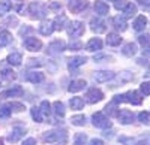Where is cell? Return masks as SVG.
<instances>
[{"mask_svg":"<svg viewBox=\"0 0 150 145\" xmlns=\"http://www.w3.org/2000/svg\"><path fill=\"white\" fill-rule=\"evenodd\" d=\"M104 99V93L96 88V87H92L89 88V91L86 93V100L89 102V103H96V102H101Z\"/></svg>","mask_w":150,"mask_h":145,"instance_id":"cell-6","label":"cell"},{"mask_svg":"<svg viewBox=\"0 0 150 145\" xmlns=\"http://www.w3.org/2000/svg\"><path fill=\"white\" fill-rule=\"evenodd\" d=\"M24 135V129L23 127H14L11 132V135L8 136V141L9 142H17L18 139H21Z\"/></svg>","mask_w":150,"mask_h":145,"instance_id":"cell-20","label":"cell"},{"mask_svg":"<svg viewBox=\"0 0 150 145\" xmlns=\"http://www.w3.org/2000/svg\"><path fill=\"white\" fill-rule=\"evenodd\" d=\"M86 85H87V82H86L84 79H74V81L69 84L68 91H71V93H77V91H80V90H84Z\"/></svg>","mask_w":150,"mask_h":145,"instance_id":"cell-13","label":"cell"},{"mask_svg":"<svg viewBox=\"0 0 150 145\" xmlns=\"http://www.w3.org/2000/svg\"><path fill=\"white\" fill-rule=\"evenodd\" d=\"M116 105H117V103H114V102H111L110 105H107V108H105V111H107V112H110V115H116V117H117L119 111L116 109Z\"/></svg>","mask_w":150,"mask_h":145,"instance_id":"cell-38","label":"cell"},{"mask_svg":"<svg viewBox=\"0 0 150 145\" xmlns=\"http://www.w3.org/2000/svg\"><path fill=\"white\" fill-rule=\"evenodd\" d=\"M11 42H12V34H11L8 30L0 32V48H3V46L9 45Z\"/></svg>","mask_w":150,"mask_h":145,"instance_id":"cell-24","label":"cell"},{"mask_svg":"<svg viewBox=\"0 0 150 145\" xmlns=\"http://www.w3.org/2000/svg\"><path fill=\"white\" fill-rule=\"evenodd\" d=\"M95 12L99 17H104V15H107L110 12V6L105 2H102V0H96L95 2Z\"/></svg>","mask_w":150,"mask_h":145,"instance_id":"cell-12","label":"cell"},{"mask_svg":"<svg viewBox=\"0 0 150 145\" xmlns=\"http://www.w3.org/2000/svg\"><path fill=\"white\" fill-rule=\"evenodd\" d=\"M114 78V74L112 72H108V70H98L95 72V79L98 82H108Z\"/></svg>","mask_w":150,"mask_h":145,"instance_id":"cell-10","label":"cell"},{"mask_svg":"<svg viewBox=\"0 0 150 145\" xmlns=\"http://www.w3.org/2000/svg\"><path fill=\"white\" fill-rule=\"evenodd\" d=\"M39 109H41V114H42L44 117H48L50 114H51V105H50L48 100H44V102L41 103V106H39Z\"/></svg>","mask_w":150,"mask_h":145,"instance_id":"cell-31","label":"cell"},{"mask_svg":"<svg viewBox=\"0 0 150 145\" xmlns=\"http://www.w3.org/2000/svg\"><path fill=\"white\" fill-rule=\"evenodd\" d=\"M126 6H128L126 0H116V2H114V8L116 9H125Z\"/></svg>","mask_w":150,"mask_h":145,"instance_id":"cell-42","label":"cell"},{"mask_svg":"<svg viewBox=\"0 0 150 145\" xmlns=\"http://www.w3.org/2000/svg\"><path fill=\"white\" fill-rule=\"evenodd\" d=\"M86 50L87 51H99V50H102V41L99 38L90 39L89 42H87V45H86Z\"/></svg>","mask_w":150,"mask_h":145,"instance_id":"cell-17","label":"cell"},{"mask_svg":"<svg viewBox=\"0 0 150 145\" xmlns=\"http://www.w3.org/2000/svg\"><path fill=\"white\" fill-rule=\"evenodd\" d=\"M8 106H9L11 111H15V112H21V111L26 109V106H24L23 103H20V102H11Z\"/></svg>","mask_w":150,"mask_h":145,"instance_id":"cell-34","label":"cell"},{"mask_svg":"<svg viewBox=\"0 0 150 145\" xmlns=\"http://www.w3.org/2000/svg\"><path fill=\"white\" fill-rule=\"evenodd\" d=\"M26 78L32 84H39L44 81V74H41V72H29Z\"/></svg>","mask_w":150,"mask_h":145,"instance_id":"cell-22","label":"cell"},{"mask_svg":"<svg viewBox=\"0 0 150 145\" xmlns=\"http://www.w3.org/2000/svg\"><path fill=\"white\" fill-rule=\"evenodd\" d=\"M112 2H116V0H112Z\"/></svg>","mask_w":150,"mask_h":145,"instance_id":"cell-53","label":"cell"},{"mask_svg":"<svg viewBox=\"0 0 150 145\" xmlns=\"http://www.w3.org/2000/svg\"><path fill=\"white\" fill-rule=\"evenodd\" d=\"M112 26H114V29L116 30H119V32H125L128 29V24H126V20H125L123 17H114L112 18Z\"/></svg>","mask_w":150,"mask_h":145,"instance_id":"cell-18","label":"cell"},{"mask_svg":"<svg viewBox=\"0 0 150 145\" xmlns=\"http://www.w3.org/2000/svg\"><path fill=\"white\" fill-rule=\"evenodd\" d=\"M147 26V18L144 15H140V17H137V20L134 21V30L137 32H141L144 30V27Z\"/></svg>","mask_w":150,"mask_h":145,"instance_id":"cell-23","label":"cell"},{"mask_svg":"<svg viewBox=\"0 0 150 145\" xmlns=\"http://www.w3.org/2000/svg\"><path fill=\"white\" fill-rule=\"evenodd\" d=\"M69 105H71L72 109L78 111V109H83V108H84V100L81 97H72L71 102H69Z\"/></svg>","mask_w":150,"mask_h":145,"instance_id":"cell-30","label":"cell"},{"mask_svg":"<svg viewBox=\"0 0 150 145\" xmlns=\"http://www.w3.org/2000/svg\"><path fill=\"white\" fill-rule=\"evenodd\" d=\"M135 145H147V142H146V139H141V141H138Z\"/></svg>","mask_w":150,"mask_h":145,"instance_id":"cell-50","label":"cell"},{"mask_svg":"<svg viewBox=\"0 0 150 145\" xmlns=\"http://www.w3.org/2000/svg\"><path fill=\"white\" fill-rule=\"evenodd\" d=\"M83 48V43L81 42H71V45H69V50H72V51H78V50H81Z\"/></svg>","mask_w":150,"mask_h":145,"instance_id":"cell-43","label":"cell"},{"mask_svg":"<svg viewBox=\"0 0 150 145\" xmlns=\"http://www.w3.org/2000/svg\"><path fill=\"white\" fill-rule=\"evenodd\" d=\"M138 120L143 124H150V112H140L138 114Z\"/></svg>","mask_w":150,"mask_h":145,"instance_id":"cell-37","label":"cell"},{"mask_svg":"<svg viewBox=\"0 0 150 145\" xmlns=\"http://www.w3.org/2000/svg\"><path fill=\"white\" fill-rule=\"evenodd\" d=\"M29 14L32 18H38V20H42L47 17V6L41 2H32L29 6Z\"/></svg>","mask_w":150,"mask_h":145,"instance_id":"cell-2","label":"cell"},{"mask_svg":"<svg viewBox=\"0 0 150 145\" xmlns=\"http://www.w3.org/2000/svg\"><path fill=\"white\" fill-rule=\"evenodd\" d=\"M140 90H141V93L144 96H150V82H143Z\"/></svg>","mask_w":150,"mask_h":145,"instance_id":"cell-41","label":"cell"},{"mask_svg":"<svg viewBox=\"0 0 150 145\" xmlns=\"http://www.w3.org/2000/svg\"><path fill=\"white\" fill-rule=\"evenodd\" d=\"M68 62H69V63H68L69 70H74V69H77V67L83 66V64L87 62V58H86V57H80V55H77V57H72V58H69Z\"/></svg>","mask_w":150,"mask_h":145,"instance_id":"cell-15","label":"cell"},{"mask_svg":"<svg viewBox=\"0 0 150 145\" xmlns=\"http://www.w3.org/2000/svg\"><path fill=\"white\" fill-rule=\"evenodd\" d=\"M41 64H44L42 60H35V58L29 60V66H41Z\"/></svg>","mask_w":150,"mask_h":145,"instance_id":"cell-45","label":"cell"},{"mask_svg":"<svg viewBox=\"0 0 150 145\" xmlns=\"http://www.w3.org/2000/svg\"><path fill=\"white\" fill-rule=\"evenodd\" d=\"M50 9H56V11H60L62 9V5L59 2H53L51 5H50Z\"/></svg>","mask_w":150,"mask_h":145,"instance_id":"cell-46","label":"cell"},{"mask_svg":"<svg viewBox=\"0 0 150 145\" xmlns=\"http://www.w3.org/2000/svg\"><path fill=\"white\" fill-rule=\"evenodd\" d=\"M92 121H93V126H95V127H99V129H107V127H111V121H110V118H107L102 112H96V114H93Z\"/></svg>","mask_w":150,"mask_h":145,"instance_id":"cell-4","label":"cell"},{"mask_svg":"<svg viewBox=\"0 0 150 145\" xmlns=\"http://www.w3.org/2000/svg\"><path fill=\"white\" fill-rule=\"evenodd\" d=\"M86 139H87V136H86L84 133H78L77 136H75L74 145H84V144H86Z\"/></svg>","mask_w":150,"mask_h":145,"instance_id":"cell-40","label":"cell"},{"mask_svg":"<svg viewBox=\"0 0 150 145\" xmlns=\"http://www.w3.org/2000/svg\"><path fill=\"white\" fill-rule=\"evenodd\" d=\"M60 133H63V132H47V133H44L42 139L44 142H57L60 141Z\"/></svg>","mask_w":150,"mask_h":145,"instance_id":"cell-21","label":"cell"},{"mask_svg":"<svg viewBox=\"0 0 150 145\" xmlns=\"http://www.w3.org/2000/svg\"><path fill=\"white\" fill-rule=\"evenodd\" d=\"M23 62V55L20 53H12L9 57H8V63L12 64V66H20Z\"/></svg>","mask_w":150,"mask_h":145,"instance_id":"cell-25","label":"cell"},{"mask_svg":"<svg viewBox=\"0 0 150 145\" xmlns=\"http://www.w3.org/2000/svg\"><path fill=\"white\" fill-rule=\"evenodd\" d=\"M0 145H3V139L2 138H0Z\"/></svg>","mask_w":150,"mask_h":145,"instance_id":"cell-52","label":"cell"},{"mask_svg":"<svg viewBox=\"0 0 150 145\" xmlns=\"http://www.w3.org/2000/svg\"><path fill=\"white\" fill-rule=\"evenodd\" d=\"M90 27H92V30H93L95 33H104V32L107 30L105 22H104L101 18H93V20L90 21Z\"/></svg>","mask_w":150,"mask_h":145,"instance_id":"cell-14","label":"cell"},{"mask_svg":"<svg viewBox=\"0 0 150 145\" xmlns=\"http://www.w3.org/2000/svg\"><path fill=\"white\" fill-rule=\"evenodd\" d=\"M89 145H104V142H102L101 139H92Z\"/></svg>","mask_w":150,"mask_h":145,"instance_id":"cell-49","label":"cell"},{"mask_svg":"<svg viewBox=\"0 0 150 145\" xmlns=\"http://www.w3.org/2000/svg\"><path fill=\"white\" fill-rule=\"evenodd\" d=\"M87 6H89L87 0H69L68 2V8H69L71 12H74V14H80V12H83Z\"/></svg>","mask_w":150,"mask_h":145,"instance_id":"cell-7","label":"cell"},{"mask_svg":"<svg viewBox=\"0 0 150 145\" xmlns=\"http://www.w3.org/2000/svg\"><path fill=\"white\" fill-rule=\"evenodd\" d=\"M53 108H54V114L57 115V117H65V114H66V109H65V105L62 103V102H54L53 103Z\"/></svg>","mask_w":150,"mask_h":145,"instance_id":"cell-29","label":"cell"},{"mask_svg":"<svg viewBox=\"0 0 150 145\" xmlns=\"http://www.w3.org/2000/svg\"><path fill=\"white\" fill-rule=\"evenodd\" d=\"M2 78H5V79L11 81V79H15V78H17V75H15V72H14V70L3 69V70H2Z\"/></svg>","mask_w":150,"mask_h":145,"instance_id":"cell-36","label":"cell"},{"mask_svg":"<svg viewBox=\"0 0 150 145\" xmlns=\"http://www.w3.org/2000/svg\"><path fill=\"white\" fill-rule=\"evenodd\" d=\"M138 42L141 43V45H149L150 43V33H146V34H140L138 36Z\"/></svg>","mask_w":150,"mask_h":145,"instance_id":"cell-39","label":"cell"},{"mask_svg":"<svg viewBox=\"0 0 150 145\" xmlns=\"http://www.w3.org/2000/svg\"><path fill=\"white\" fill-rule=\"evenodd\" d=\"M11 8H12V3L9 0H2V2H0V17L5 15L6 12H9Z\"/></svg>","mask_w":150,"mask_h":145,"instance_id":"cell-32","label":"cell"},{"mask_svg":"<svg viewBox=\"0 0 150 145\" xmlns=\"http://www.w3.org/2000/svg\"><path fill=\"white\" fill-rule=\"evenodd\" d=\"M71 123L75 124V126H84L86 117H84V115H74V117L71 118Z\"/></svg>","mask_w":150,"mask_h":145,"instance_id":"cell-35","label":"cell"},{"mask_svg":"<svg viewBox=\"0 0 150 145\" xmlns=\"http://www.w3.org/2000/svg\"><path fill=\"white\" fill-rule=\"evenodd\" d=\"M32 117L36 123H42L44 121V115L41 114V109L39 108H32Z\"/></svg>","mask_w":150,"mask_h":145,"instance_id":"cell-33","label":"cell"},{"mask_svg":"<svg viewBox=\"0 0 150 145\" xmlns=\"http://www.w3.org/2000/svg\"><path fill=\"white\" fill-rule=\"evenodd\" d=\"M66 30L71 38H80L84 33V24L81 21H71V22H68Z\"/></svg>","mask_w":150,"mask_h":145,"instance_id":"cell-3","label":"cell"},{"mask_svg":"<svg viewBox=\"0 0 150 145\" xmlns=\"http://www.w3.org/2000/svg\"><path fill=\"white\" fill-rule=\"evenodd\" d=\"M53 26H54V30H63L66 26H68V18L66 15H57L53 21Z\"/></svg>","mask_w":150,"mask_h":145,"instance_id":"cell-16","label":"cell"},{"mask_svg":"<svg viewBox=\"0 0 150 145\" xmlns=\"http://www.w3.org/2000/svg\"><path fill=\"white\" fill-rule=\"evenodd\" d=\"M107 43L111 45V46H117V45L122 43V38L119 34H116V33H110L108 38H107Z\"/></svg>","mask_w":150,"mask_h":145,"instance_id":"cell-28","label":"cell"},{"mask_svg":"<svg viewBox=\"0 0 150 145\" xmlns=\"http://www.w3.org/2000/svg\"><path fill=\"white\" fill-rule=\"evenodd\" d=\"M117 118L122 124H131L134 121V112L129 109H122V111H119Z\"/></svg>","mask_w":150,"mask_h":145,"instance_id":"cell-9","label":"cell"},{"mask_svg":"<svg viewBox=\"0 0 150 145\" xmlns=\"http://www.w3.org/2000/svg\"><path fill=\"white\" fill-rule=\"evenodd\" d=\"M11 115V109H9V106H3V108H0V117H9Z\"/></svg>","mask_w":150,"mask_h":145,"instance_id":"cell-44","label":"cell"},{"mask_svg":"<svg viewBox=\"0 0 150 145\" xmlns=\"http://www.w3.org/2000/svg\"><path fill=\"white\" fill-rule=\"evenodd\" d=\"M23 145H36V139L35 138H29L23 142Z\"/></svg>","mask_w":150,"mask_h":145,"instance_id":"cell-47","label":"cell"},{"mask_svg":"<svg viewBox=\"0 0 150 145\" xmlns=\"http://www.w3.org/2000/svg\"><path fill=\"white\" fill-rule=\"evenodd\" d=\"M137 14V6L134 3H128V6L123 9V18H132Z\"/></svg>","mask_w":150,"mask_h":145,"instance_id":"cell-26","label":"cell"},{"mask_svg":"<svg viewBox=\"0 0 150 145\" xmlns=\"http://www.w3.org/2000/svg\"><path fill=\"white\" fill-rule=\"evenodd\" d=\"M54 32V26H53V21H44L41 26H39V33L44 36H50Z\"/></svg>","mask_w":150,"mask_h":145,"instance_id":"cell-19","label":"cell"},{"mask_svg":"<svg viewBox=\"0 0 150 145\" xmlns=\"http://www.w3.org/2000/svg\"><path fill=\"white\" fill-rule=\"evenodd\" d=\"M30 32H33V29H32V27H23V29L20 30V34L23 36V34H26V33H30Z\"/></svg>","mask_w":150,"mask_h":145,"instance_id":"cell-48","label":"cell"},{"mask_svg":"<svg viewBox=\"0 0 150 145\" xmlns=\"http://www.w3.org/2000/svg\"><path fill=\"white\" fill-rule=\"evenodd\" d=\"M137 2H140V3H141V5H143V3H144V2H146V0H137Z\"/></svg>","mask_w":150,"mask_h":145,"instance_id":"cell-51","label":"cell"},{"mask_svg":"<svg viewBox=\"0 0 150 145\" xmlns=\"http://www.w3.org/2000/svg\"><path fill=\"white\" fill-rule=\"evenodd\" d=\"M114 103H120V102H126V103H132V105H141L143 102V97L138 94V91H128V93H125V94H119L114 97V100H112Z\"/></svg>","mask_w":150,"mask_h":145,"instance_id":"cell-1","label":"cell"},{"mask_svg":"<svg viewBox=\"0 0 150 145\" xmlns=\"http://www.w3.org/2000/svg\"><path fill=\"white\" fill-rule=\"evenodd\" d=\"M66 50V43L63 42V41H60V39H57V41H53L51 43L48 45V54H59V53H63Z\"/></svg>","mask_w":150,"mask_h":145,"instance_id":"cell-8","label":"cell"},{"mask_svg":"<svg viewBox=\"0 0 150 145\" xmlns=\"http://www.w3.org/2000/svg\"><path fill=\"white\" fill-rule=\"evenodd\" d=\"M24 93V90L20 87V85H14V88H9L6 91H3L2 94H0V97H20V96Z\"/></svg>","mask_w":150,"mask_h":145,"instance_id":"cell-11","label":"cell"},{"mask_svg":"<svg viewBox=\"0 0 150 145\" xmlns=\"http://www.w3.org/2000/svg\"><path fill=\"white\" fill-rule=\"evenodd\" d=\"M23 45L26 46V50H29V51H32V53L39 51L41 48H42V42H41L39 39L33 38V36H26V39H24Z\"/></svg>","mask_w":150,"mask_h":145,"instance_id":"cell-5","label":"cell"},{"mask_svg":"<svg viewBox=\"0 0 150 145\" xmlns=\"http://www.w3.org/2000/svg\"><path fill=\"white\" fill-rule=\"evenodd\" d=\"M122 53H123V55H126V57H132L135 53H137V45L135 43H126L123 46V50H122Z\"/></svg>","mask_w":150,"mask_h":145,"instance_id":"cell-27","label":"cell"}]
</instances>
